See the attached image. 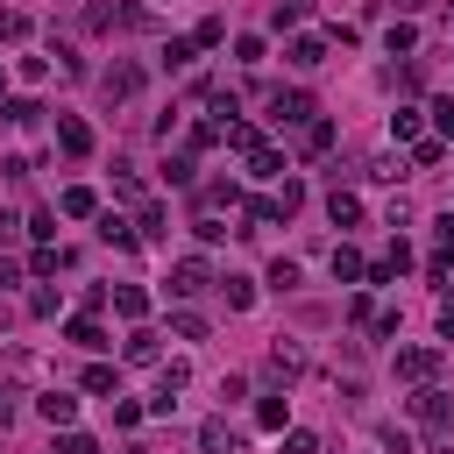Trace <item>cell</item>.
<instances>
[{
    "label": "cell",
    "instance_id": "obj_1",
    "mask_svg": "<svg viewBox=\"0 0 454 454\" xmlns=\"http://www.w3.org/2000/svg\"><path fill=\"white\" fill-rule=\"evenodd\" d=\"M135 92H142V64H128V57H114V64L99 71V99H106V106H128Z\"/></svg>",
    "mask_w": 454,
    "mask_h": 454
},
{
    "label": "cell",
    "instance_id": "obj_2",
    "mask_svg": "<svg viewBox=\"0 0 454 454\" xmlns=\"http://www.w3.org/2000/svg\"><path fill=\"white\" fill-rule=\"evenodd\" d=\"M206 284H220V277L206 270V255H177V262H170V284H163V291H170V298H199Z\"/></svg>",
    "mask_w": 454,
    "mask_h": 454
},
{
    "label": "cell",
    "instance_id": "obj_3",
    "mask_svg": "<svg viewBox=\"0 0 454 454\" xmlns=\"http://www.w3.org/2000/svg\"><path fill=\"white\" fill-rule=\"evenodd\" d=\"M305 369H312L305 340H284V333H277V340H270V376H277V383H298Z\"/></svg>",
    "mask_w": 454,
    "mask_h": 454
},
{
    "label": "cell",
    "instance_id": "obj_4",
    "mask_svg": "<svg viewBox=\"0 0 454 454\" xmlns=\"http://www.w3.org/2000/svg\"><path fill=\"white\" fill-rule=\"evenodd\" d=\"M184 383H192V369H184V362H163V369H156V397H149V411H156V419H170V411H177V397H184Z\"/></svg>",
    "mask_w": 454,
    "mask_h": 454
},
{
    "label": "cell",
    "instance_id": "obj_5",
    "mask_svg": "<svg viewBox=\"0 0 454 454\" xmlns=\"http://www.w3.org/2000/svg\"><path fill=\"white\" fill-rule=\"evenodd\" d=\"M397 376L404 383H433L440 376V348H397Z\"/></svg>",
    "mask_w": 454,
    "mask_h": 454
},
{
    "label": "cell",
    "instance_id": "obj_6",
    "mask_svg": "<svg viewBox=\"0 0 454 454\" xmlns=\"http://www.w3.org/2000/svg\"><path fill=\"white\" fill-rule=\"evenodd\" d=\"M270 114H277L284 128H305L319 106H312V92H270Z\"/></svg>",
    "mask_w": 454,
    "mask_h": 454
},
{
    "label": "cell",
    "instance_id": "obj_7",
    "mask_svg": "<svg viewBox=\"0 0 454 454\" xmlns=\"http://www.w3.org/2000/svg\"><path fill=\"white\" fill-rule=\"evenodd\" d=\"M57 149H64V156H92V128H85L78 114H64V121H57Z\"/></svg>",
    "mask_w": 454,
    "mask_h": 454
},
{
    "label": "cell",
    "instance_id": "obj_8",
    "mask_svg": "<svg viewBox=\"0 0 454 454\" xmlns=\"http://www.w3.org/2000/svg\"><path fill=\"white\" fill-rule=\"evenodd\" d=\"M199 447H206V454H241V433H234L227 419H206V426H199Z\"/></svg>",
    "mask_w": 454,
    "mask_h": 454
},
{
    "label": "cell",
    "instance_id": "obj_9",
    "mask_svg": "<svg viewBox=\"0 0 454 454\" xmlns=\"http://www.w3.org/2000/svg\"><path fill=\"white\" fill-rule=\"evenodd\" d=\"M284 57H291V71H319V64H326V43H319V35H291Z\"/></svg>",
    "mask_w": 454,
    "mask_h": 454
},
{
    "label": "cell",
    "instance_id": "obj_10",
    "mask_svg": "<svg viewBox=\"0 0 454 454\" xmlns=\"http://www.w3.org/2000/svg\"><path fill=\"white\" fill-rule=\"evenodd\" d=\"M35 411H43L50 426H71V419H78V397H71V390H43V397H35Z\"/></svg>",
    "mask_w": 454,
    "mask_h": 454
},
{
    "label": "cell",
    "instance_id": "obj_11",
    "mask_svg": "<svg viewBox=\"0 0 454 454\" xmlns=\"http://www.w3.org/2000/svg\"><path fill=\"white\" fill-rule=\"evenodd\" d=\"M220 142H227V149H241V156H255V149H262L255 121H220Z\"/></svg>",
    "mask_w": 454,
    "mask_h": 454
},
{
    "label": "cell",
    "instance_id": "obj_12",
    "mask_svg": "<svg viewBox=\"0 0 454 454\" xmlns=\"http://www.w3.org/2000/svg\"><path fill=\"white\" fill-rule=\"evenodd\" d=\"M326 220H333V227H355V220H362V199L333 184V192H326Z\"/></svg>",
    "mask_w": 454,
    "mask_h": 454
},
{
    "label": "cell",
    "instance_id": "obj_13",
    "mask_svg": "<svg viewBox=\"0 0 454 454\" xmlns=\"http://www.w3.org/2000/svg\"><path fill=\"white\" fill-rule=\"evenodd\" d=\"M99 241H106V248H135V227H128L121 213H99Z\"/></svg>",
    "mask_w": 454,
    "mask_h": 454
},
{
    "label": "cell",
    "instance_id": "obj_14",
    "mask_svg": "<svg viewBox=\"0 0 454 454\" xmlns=\"http://www.w3.org/2000/svg\"><path fill=\"white\" fill-rule=\"evenodd\" d=\"M362 277H369V262L355 248H333V284H362Z\"/></svg>",
    "mask_w": 454,
    "mask_h": 454
},
{
    "label": "cell",
    "instance_id": "obj_15",
    "mask_svg": "<svg viewBox=\"0 0 454 454\" xmlns=\"http://www.w3.org/2000/svg\"><path fill=\"white\" fill-rule=\"evenodd\" d=\"M57 206H64V213H71V220H92V213H99V199H92V192H85V184H71V192H64V199H57Z\"/></svg>",
    "mask_w": 454,
    "mask_h": 454
},
{
    "label": "cell",
    "instance_id": "obj_16",
    "mask_svg": "<svg viewBox=\"0 0 454 454\" xmlns=\"http://www.w3.org/2000/svg\"><path fill=\"white\" fill-rule=\"evenodd\" d=\"M163 234H170V227H163V206L149 199V206H142V220H135V241H163Z\"/></svg>",
    "mask_w": 454,
    "mask_h": 454
},
{
    "label": "cell",
    "instance_id": "obj_17",
    "mask_svg": "<svg viewBox=\"0 0 454 454\" xmlns=\"http://www.w3.org/2000/svg\"><path fill=\"white\" fill-rule=\"evenodd\" d=\"M220 291H227V312H248L255 305V284L248 277H220Z\"/></svg>",
    "mask_w": 454,
    "mask_h": 454
},
{
    "label": "cell",
    "instance_id": "obj_18",
    "mask_svg": "<svg viewBox=\"0 0 454 454\" xmlns=\"http://www.w3.org/2000/svg\"><path fill=\"white\" fill-rule=\"evenodd\" d=\"M64 340H71V348H106L99 319H71V326H64Z\"/></svg>",
    "mask_w": 454,
    "mask_h": 454
},
{
    "label": "cell",
    "instance_id": "obj_19",
    "mask_svg": "<svg viewBox=\"0 0 454 454\" xmlns=\"http://www.w3.org/2000/svg\"><path fill=\"white\" fill-rule=\"evenodd\" d=\"M128 362H135V369H149V362H156V333H149V326H135V333H128Z\"/></svg>",
    "mask_w": 454,
    "mask_h": 454
},
{
    "label": "cell",
    "instance_id": "obj_20",
    "mask_svg": "<svg viewBox=\"0 0 454 454\" xmlns=\"http://www.w3.org/2000/svg\"><path fill=\"white\" fill-rule=\"evenodd\" d=\"M192 43H199V50H220V43H227V21H220V14H206V21L192 28Z\"/></svg>",
    "mask_w": 454,
    "mask_h": 454
},
{
    "label": "cell",
    "instance_id": "obj_21",
    "mask_svg": "<svg viewBox=\"0 0 454 454\" xmlns=\"http://www.w3.org/2000/svg\"><path fill=\"white\" fill-rule=\"evenodd\" d=\"M192 50H199L192 35H170V43H163V71H184V64H192Z\"/></svg>",
    "mask_w": 454,
    "mask_h": 454
},
{
    "label": "cell",
    "instance_id": "obj_22",
    "mask_svg": "<svg viewBox=\"0 0 454 454\" xmlns=\"http://www.w3.org/2000/svg\"><path fill=\"white\" fill-rule=\"evenodd\" d=\"M64 262H71V255H64V248H50V241H43V248H35V255H28V270H35V277H57V270H64Z\"/></svg>",
    "mask_w": 454,
    "mask_h": 454
},
{
    "label": "cell",
    "instance_id": "obj_23",
    "mask_svg": "<svg viewBox=\"0 0 454 454\" xmlns=\"http://www.w3.org/2000/svg\"><path fill=\"white\" fill-rule=\"evenodd\" d=\"M114 312H121V319H142V312H149V298H142L135 284H121V291H114Z\"/></svg>",
    "mask_w": 454,
    "mask_h": 454
},
{
    "label": "cell",
    "instance_id": "obj_24",
    "mask_svg": "<svg viewBox=\"0 0 454 454\" xmlns=\"http://www.w3.org/2000/svg\"><path fill=\"white\" fill-rule=\"evenodd\" d=\"M390 135H397V142H419V106H397V114H390Z\"/></svg>",
    "mask_w": 454,
    "mask_h": 454
},
{
    "label": "cell",
    "instance_id": "obj_25",
    "mask_svg": "<svg viewBox=\"0 0 454 454\" xmlns=\"http://www.w3.org/2000/svg\"><path fill=\"white\" fill-rule=\"evenodd\" d=\"M333 149V128L326 121H305V156H326Z\"/></svg>",
    "mask_w": 454,
    "mask_h": 454
},
{
    "label": "cell",
    "instance_id": "obj_26",
    "mask_svg": "<svg viewBox=\"0 0 454 454\" xmlns=\"http://www.w3.org/2000/svg\"><path fill=\"white\" fill-rule=\"evenodd\" d=\"M248 170H255V177H284V156H277V149H270V142H262V149H255V156H248Z\"/></svg>",
    "mask_w": 454,
    "mask_h": 454
},
{
    "label": "cell",
    "instance_id": "obj_27",
    "mask_svg": "<svg viewBox=\"0 0 454 454\" xmlns=\"http://www.w3.org/2000/svg\"><path fill=\"white\" fill-rule=\"evenodd\" d=\"M114 383H121V376H114V369H106V362H92V369H85V390H92V397H106V390H114Z\"/></svg>",
    "mask_w": 454,
    "mask_h": 454
},
{
    "label": "cell",
    "instance_id": "obj_28",
    "mask_svg": "<svg viewBox=\"0 0 454 454\" xmlns=\"http://www.w3.org/2000/svg\"><path fill=\"white\" fill-rule=\"evenodd\" d=\"M28 35V14H14V7H0V43H21Z\"/></svg>",
    "mask_w": 454,
    "mask_h": 454
},
{
    "label": "cell",
    "instance_id": "obj_29",
    "mask_svg": "<svg viewBox=\"0 0 454 454\" xmlns=\"http://www.w3.org/2000/svg\"><path fill=\"white\" fill-rule=\"evenodd\" d=\"M284 454H319V433H305V426H291V433H284Z\"/></svg>",
    "mask_w": 454,
    "mask_h": 454
},
{
    "label": "cell",
    "instance_id": "obj_30",
    "mask_svg": "<svg viewBox=\"0 0 454 454\" xmlns=\"http://www.w3.org/2000/svg\"><path fill=\"white\" fill-rule=\"evenodd\" d=\"M397 50H419V28H411V21H390V57H397Z\"/></svg>",
    "mask_w": 454,
    "mask_h": 454
},
{
    "label": "cell",
    "instance_id": "obj_31",
    "mask_svg": "<svg viewBox=\"0 0 454 454\" xmlns=\"http://www.w3.org/2000/svg\"><path fill=\"white\" fill-rule=\"evenodd\" d=\"M7 121H14V128H35V121H43V106H35V99H14V106H7Z\"/></svg>",
    "mask_w": 454,
    "mask_h": 454
},
{
    "label": "cell",
    "instance_id": "obj_32",
    "mask_svg": "<svg viewBox=\"0 0 454 454\" xmlns=\"http://www.w3.org/2000/svg\"><path fill=\"white\" fill-rule=\"evenodd\" d=\"M440 156H447V149H440V142H411V170H433V163H440Z\"/></svg>",
    "mask_w": 454,
    "mask_h": 454
},
{
    "label": "cell",
    "instance_id": "obj_33",
    "mask_svg": "<svg viewBox=\"0 0 454 454\" xmlns=\"http://www.w3.org/2000/svg\"><path fill=\"white\" fill-rule=\"evenodd\" d=\"M192 170H199L192 156H163V177H170V184H192Z\"/></svg>",
    "mask_w": 454,
    "mask_h": 454
},
{
    "label": "cell",
    "instance_id": "obj_34",
    "mask_svg": "<svg viewBox=\"0 0 454 454\" xmlns=\"http://www.w3.org/2000/svg\"><path fill=\"white\" fill-rule=\"evenodd\" d=\"M369 177H383V184H397V177H404V156H376V163H369Z\"/></svg>",
    "mask_w": 454,
    "mask_h": 454
},
{
    "label": "cell",
    "instance_id": "obj_35",
    "mask_svg": "<svg viewBox=\"0 0 454 454\" xmlns=\"http://www.w3.org/2000/svg\"><path fill=\"white\" fill-rule=\"evenodd\" d=\"M114 192H121V199H142V177H135L128 163H114Z\"/></svg>",
    "mask_w": 454,
    "mask_h": 454
},
{
    "label": "cell",
    "instance_id": "obj_36",
    "mask_svg": "<svg viewBox=\"0 0 454 454\" xmlns=\"http://www.w3.org/2000/svg\"><path fill=\"white\" fill-rule=\"evenodd\" d=\"M170 326H177V340H206V319H199V312H177Z\"/></svg>",
    "mask_w": 454,
    "mask_h": 454
},
{
    "label": "cell",
    "instance_id": "obj_37",
    "mask_svg": "<svg viewBox=\"0 0 454 454\" xmlns=\"http://www.w3.org/2000/svg\"><path fill=\"white\" fill-rule=\"evenodd\" d=\"M383 447H390V454H411V433H404L397 419H383Z\"/></svg>",
    "mask_w": 454,
    "mask_h": 454
},
{
    "label": "cell",
    "instance_id": "obj_38",
    "mask_svg": "<svg viewBox=\"0 0 454 454\" xmlns=\"http://www.w3.org/2000/svg\"><path fill=\"white\" fill-rule=\"evenodd\" d=\"M57 454H99V440H92V433H64V440H57Z\"/></svg>",
    "mask_w": 454,
    "mask_h": 454
},
{
    "label": "cell",
    "instance_id": "obj_39",
    "mask_svg": "<svg viewBox=\"0 0 454 454\" xmlns=\"http://www.w3.org/2000/svg\"><path fill=\"white\" fill-rule=\"evenodd\" d=\"M220 142V121H192V149H213Z\"/></svg>",
    "mask_w": 454,
    "mask_h": 454
},
{
    "label": "cell",
    "instance_id": "obj_40",
    "mask_svg": "<svg viewBox=\"0 0 454 454\" xmlns=\"http://www.w3.org/2000/svg\"><path fill=\"white\" fill-rule=\"evenodd\" d=\"M270 284H277V291H291V284H298V262H284V255H277V262H270Z\"/></svg>",
    "mask_w": 454,
    "mask_h": 454
},
{
    "label": "cell",
    "instance_id": "obj_41",
    "mask_svg": "<svg viewBox=\"0 0 454 454\" xmlns=\"http://www.w3.org/2000/svg\"><path fill=\"white\" fill-rule=\"evenodd\" d=\"M28 312H35V319H50V312H57V291H50V284H43V291H28Z\"/></svg>",
    "mask_w": 454,
    "mask_h": 454
},
{
    "label": "cell",
    "instance_id": "obj_42",
    "mask_svg": "<svg viewBox=\"0 0 454 454\" xmlns=\"http://www.w3.org/2000/svg\"><path fill=\"white\" fill-rule=\"evenodd\" d=\"M255 419H262V426L277 433V426H284V397H262V404H255Z\"/></svg>",
    "mask_w": 454,
    "mask_h": 454
},
{
    "label": "cell",
    "instance_id": "obj_43",
    "mask_svg": "<svg viewBox=\"0 0 454 454\" xmlns=\"http://www.w3.org/2000/svg\"><path fill=\"white\" fill-rule=\"evenodd\" d=\"M291 21H305V0H277V28H291Z\"/></svg>",
    "mask_w": 454,
    "mask_h": 454
},
{
    "label": "cell",
    "instance_id": "obj_44",
    "mask_svg": "<svg viewBox=\"0 0 454 454\" xmlns=\"http://www.w3.org/2000/svg\"><path fill=\"white\" fill-rule=\"evenodd\" d=\"M433 121H440V128L454 135V99H433Z\"/></svg>",
    "mask_w": 454,
    "mask_h": 454
},
{
    "label": "cell",
    "instance_id": "obj_45",
    "mask_svg": "<svg viewBox=\"0 0 454 454\" xmlns=\"http://www.w3.org/2000/svg\"><path fill=\"white\" fill-rule=\"evenodd\" d=\"M7 284H21V262H14V255H0V291H7Z\"/></svg>",
    "mask_w": 454,
    "mask_h": 454
},
{
    "label": "cell",
    "instance_id": "obj_46",
    "mask_svg": "<svg viewBox=\"0 0 454 454\" xmlns=\"http://www.w3.org/2000/svg\"><path fill=\"white\" fill-rule=\"evenodd\" d=\"M440 326H447V333H454V291H447V298H440Z\"/></svg>",
    "mask_w": 454,
    "mask_h": 454
},
{
    "label": "cell",
    "instance_id": "obj_47",
    "mask_svg": "<svg viewBox=\"0 0 454 454\" xmlns=\"http://www.w3.org/2000/svg\"><path fill=\"white\" fill-rule=\"evenodd\" d=\"M419 7H433V0H397V14H419Z\"/></svg>",
    "mask_w": 454,
    "mask_h": 454
},
{
    "label": "cell",
    "instance_id": "obj_48",
    "mask_svg": "<svg viewBox=\"0 0 454 454\" xmlns=\"http://www.w3.org/2000/svg\"><path fill=\"white\" fill-rule=\"evenodd\" d=\"M128 454H149V447H128Z\"/></svg>",
    "mask_w": 454,
    "mask_h": 454
},
{
    "label": "cell",
    "instance_id": "obj_49",
    "mask_svg": "<svg viewBox=\"0 0 454 454\" xmlns=\"http://www.w3.org/2000/svg\"><path fill=\"white\" fill-rule=\"evenodd\" d=\"M0 85H7V71H0Z\"/></svg>",
    "mask_w": 454,
    "mask_h": 454
}]
</instances>
